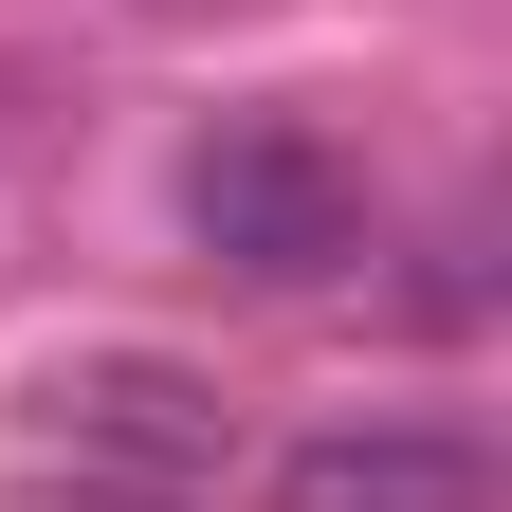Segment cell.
Wrapping results in <instances>:
<instances>
[{
    "instance_id": "3",
    "label": "cell",
    "mask_w": 512,
    "mask_h": 512,
    "mask_svg": "<svg viewBox=\"0 0 512 512\" xmlns=\"http://www.w3.org/2000/svg\"><path fill=\"white\" fill-rule=\"evenodd\" d=\"M275 512H494V439H458V421H403V403L311 421L293 458H275Z\"/></svg>"
},
{
    "instance_id": "1",
    "label": "cell",
    "mask_w": 512,
    "mask_h": 512,
    "mask_svg": "<svg viewBox=\"0 0 512 512\" xmlns=\"http://www.w3.org/2000/svg\"><path fill=\"white\" fill-rule=\"evenodd\" d=\"M183 238H202L220 275H256V293H330L366 256V165L311 110H238V128L183 147Z\"/></svg>"
},
{
    "instance_id": "2",
    "label": "cell",
    "mask_w": 512,
    "mask_h": 512,
    "mask_svg": "<svg viewBox=\"0 0 512 512\" xmlns=\"http://www.w3.org/2000/svg\"><path fill=\"white\" fill-rule=\"evenodd\" d=\"M19 421H37V458L74 476V494H220V458H238L220 384L165 366V348H74V366H37Z\"/></svg>"
},
{
    "instance_id": "4",
    "label": "cell",
    "mask_w": 512,
    "mask_h": 512,
    "mask_svg": "<svg viewBox=\"0 0 512 512\" xmlns=\"http://www.w3.org/2000/svg\"><path fill=\"white\" fill-rule=\"evenodd\" d=\"M92 512H183V494H92Z\"/></svg>"
}]
</instances>
